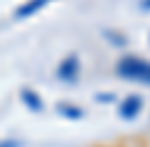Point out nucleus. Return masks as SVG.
I'll list each match as a JSON object with an SVG mask.
<instances>
[{"mask_svg":"<svg viewBox=\"0 0 150 147\" xmlns=\"http://www.w3.org/2000/svg\"><path fill=\"white\" fill-rule=\"evenodd\" d=\"M77 75H80V57L77 55L64 57V61L57 66V77L62 82H75Z\"/></svg>","mask_w":150,"mask_h":147,"instance_id":"nucleus-2","label":"nucleus"},{"mask_svg":"<svg viewBox=\"0 0 150 147\" xmlns=\"http://www.w3.org/2000/svg\"><path fill=\"white\" fill-rule=\"evenodd\" d=\"M57 111H59L62 116H66V118H73V120L82 118V109H80V106H73V104H59Z\"/></svg>","mask_w":150,"mask_h":147,"instance_id":"nucleus-6","label":"nucleus"},{"mask_svg":"<svg viewBox=\"0 0 150 147\" xmlns=\"http://www.w3.org/2000/svg\"><path fill=\"white\" fill-rule=\"evenodd\" d=\"M0 147H21V143H18V140H2Z\"/></svg>","mask_w":150,"mask_h":147,"instance_id":"nucleus-7","label":"nucleus"},{"mask_svg":"<svg viewBox=\"0 0 150 147\" xmlns=\"http://www.w3.org/2000/svg\"><path fill=\"white\" fill-rule=\"evenodd\" d=\"M141 106H143V100H141L139 95H127V97L121 102V106H118V116H121L123 120H134L139 116Z\"/></svg>","mask_w":150,"mask_h":147,"instance_id":"nucleus-3","label":"nucleus"},{"mask_svg":"<svg viewBox=\"0 0 150 147\" xmlns=\"http://www.w3.org/2000/svg\"><path fill=\"white\" fill-rule=\"evenodd\" d=\"M116 75L121 79H127V82L150 86V61H146L137 55H125L116 64Z\"/></svg>","mask_w":150,"mask_h":147,"instance_id":"nucleus-1","label":"nucleus"},{"mask_svg":"<svg viewBox=\"0 0 150 147\" xmlns=\"http://www.w3.org/2000/svg\"><path fill=\"white\" fill-rule=\"evenodd\" d=\"M21 100H23V104L30 111H43V102L39 97V93H34L32 88H23L21 91Z\"/></svg>","mask_w":150,"mask_h":147,"instance_id":"nucleus-5","label":"nucleus"},{"mask_svg":"<svg viewBox=\"0 0 150 147\" xmlns=\"http://www.w3.org/2000/svg\"><path fill=\"white\" fill-rule=\"evenodd\" d=\"M143 9H150V0H143V5H141Z\"/></svg>","mask_w":150,"mask_h":147,"instance_id":"nucleus-8","label":"nucleus"},{"mask_svg":"<svg viewBox=\"0 0 150 147\" xmlns=\"http://www.w3.org/2000/svg\"><path fill=\"white\" fill-rule=\"evenodd\" d=\"M50 2H55V0H28V2H23L18 9L14 11V16H16V18H30V16H34L37 11H41L43 7H48Z\"/></svg>","mask_w":150,"mask_h":147,"instance_id":"nucleus-4","label":"nucleus"}]
</instances>
